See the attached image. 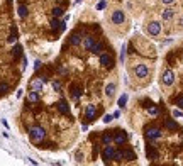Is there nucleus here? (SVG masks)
Returning a JSON list of instances; mask_svg holds the SVG:
<instances>
[{
  "instance_id": "obj_1",
  "label": "nucleus",
  "mask_w": 183,
  "mask_h": 166,
  "mask_svg": "<svg viewBox=\"0 0 183 166\" xmlns=\"http://www.w3.org/2000/svg\"><path fill=\"white\" fill-rule=\"evenodd\" d=\"M29 136H31V141L32 142H42V141L46 139V130H44V127H41V125H32L31 129H29Z\"/></svg>"
},
{
  "instance_id": "obj_2",
  "label": "nucleus",
  "mask_w": 183,
  "mask_h": 166,
  "mask_svg": "<svg viewBox=\"0 0 183 166\" xmlns=\"http://www.w3.org/2000/svg\"><path fill=\"white\" fill-rule=\"evenodd\" d=\"M134 158H136L134 153H131L129 149L115 151V154H114V159L115 161H131V159H134Z\"/></svg>"
},
{
  "instance_id": "obj_3",
  "label": "nucleus",
  "mask_w": 183,
  "mask_h": 166,
  "mask_svg": "<svg viewBox=\"0 0 183 166\" xmlns=\"http://www.w3.org/2000/svg\"><path fill=\"white\" fill-rule=\"evenodd\" d=\"M115 134H114V142L117 146H122V144H126L127 142V134L124 132V130H114Z\"/></svg>"
},
{
  "instance_id": "obj_4",
  "label": "nucleus",
  "mask_w": 183,
  "mask_h": 166,
  "mask_svg": "<svg viewBox=\"0 0 183 166\" xmlns=\"http://www.w3.org/2000/svg\"><path fill=\"white\" fill-rule=\"evenodd\" d=\"M146 137L149 141L159 139V137H161V130H159V127H147L146 129Z\"/></svg>"
},
{
  "instance_id": "obj_5",
  "label": "nucleus",
  "mask_w": 183,
  "mask_h": 166,
  "mask_svg": "<svg viewBox=\"0 0 183 166\" xmlns=\"http://www.w3.org/2000/svg\"><path fill=\"white\" fill-rule=\"evenodd\" d=\"M134 73H136L137 78H146L147 73H149V70H147L146 64H137V66L134 68Z\"/></svg>"
},
{
  "instance_id": "obj_6",
  "label": "nucleus",
  "mask_w": 183,
  "mask_h": 166,
  "mask_svg": "<svg viewBox=\"0 0 183 166\" xmlns=\"http://www.w3.org/2000/svg\"><path fill=\"white\" fill-rule=\"evenodd\" d=\"M100 63H102L105 68H112L114 66V59H112V56L107 54V53H102V54H100Z\"/></svg>"
},
{
  "instance_id": "obj_7",
  "label": "nucleus",
  "mask_w": 183,
  "mask_h": 166,
  "mask_svg": "<svg viewBox=\"0 0 183 166\" xmlns=\"http://www.w3.org/2000/svg\"><path fill=\"white\" fill-rule=\"evenodd\" d=\"M147 32H149L151 36H158V34L161 32V24H159V22H151V24L147 26Z\"/></svg>"
},
{
  "instance_id": "obj_8",
  "label": "nucleus",
  "mask_w": 183,
  "mask_h": 166,
  "mask_svg": "<svg viewBox=\"0 0 183 166\" xmlns=\"http://www.w3.org/2000/svg\"><path fill=\"white\" fill-rule=\"evenodd\" d=\"M163 83H164V85H168V87L175 83V73H173L171 70L164 71V75H163Z\"/></svg>"
},
{
  "instance_id": "obj_9",
  "label": "nucleus",
  "mask_w": 183,
  "mask_h": 166,
  "mask_svg": "<svg viewBox=\"0 0 183 166\" xmlns=\"http://www.w3.org/2000/svg\"><path fill=\"white\" fill-rule=\"evenodd\" d=\"M110 19H112V24H122L126 17H124V12H122V10H115Z\"/></svg>"
},
{
  "instance_id": "obj_10",
  "label": "nucleus",
  "mask_w": 183,
  "mask_h": 166,
  "mask_svg": "<svg viewBox=\"0 0 183 166\" xmlns=\"http://www.w3.org/2000/svg\"><path fill=\"white\" fill-rule=\"evenodd\" d=\"M114 154H115V147H112V146L105 144V149H104V159L110 161L114 159Z\"/></svg>"
},
{
  "instance_id": "obj_11",
  "label": "nucleus",
  "mask_w": 183,
  "mask_h": 166,
  "mask_svg": "<svg viewBox=\"0 0 183 166\" xmlns=\"http://www.w3.org/2000/svg\"><path fill=\"white\" fill-rule=\"evenodd\" d=\"M51 29L56 32H61L64 31V22L63 21H58V19H53L51 21Z\"/></svg>"
},
{
  "instance_id": "obj_12",
  "label": "nucleus",
  "mask_w": 183,
  "mask_h": 166,
  "mask_svg": "<svg viewBox=\"0 0 183 166\" xmlns=\"http://www.w3.org/2000/svg\"><path fill=\"white\" fill-rule=\"evenodd\" d=\"M56 107H58V110L61 112V114H64V115H70V107H68V104L64 102V100H59L56 104Z\"/></svg>"
},
{
  "instance_id": "obj_13",
  "label": "nucleus",
  "mask_w": 183,
  "mask_h": 166,
  "mask_svg": "<svg viewBox=\"0 0 183 166\" xmlns=\"http://www.w3.org/2000/svg\"><path fill=\"white\" fill-rule=\"evenodd\" d=\"M85 115H87V119H88V120H93L95 115H97V107L90 104L88 107H87V112H85Z\"/></svg>"
},
{
  "instance_id": "obj_14",
  "label": "nucleus",
  "mask_w": 183,
  "mask_h": 166,
  "mask_svg": "<svg viewBox=\"0 0 183 166\" xmlns=\"http://www.w3.org/2000/svg\"><path fill=\"white\" fill-rule=\"evenodd\" d=\"M80 42H81V34H80V32H73V34L70 36V44L78 46Z\"/></svg>"
},
{
  "instance_id": "obj_15",
  "label": "nucleus",
  "mask_w": 183,
  "mask_h": 166,
  "mask_svg": "<svg viewBox=\"0 0 183 166\" xmlns=\"http://www.w3.org/2000/svg\"><path fill=\"white\" fill-rule=\"evenodd\" d=\"M31 88L34 90V92H41V90H42V82L39 80V78L32 80V82H31Z\"/></svg>"
},
{
  "instance_id": "obj_16",
  "label": "nucleus",
  "mask_w": 183,
  "mask_h": 166,
  "mask_svg": "<svg viewBox=\"0 0 183 166\" xmlns=\"http://www.w3.org/2000/svg\"><path fill=\"white\" fill-rule=\"evenodd\" d=\"M114 141V134H112V130H109V132H105L104 136H102V142L104 144H110Z\"/></svg>"
},
{
  "instance_id": "obj_17",
  "label": "nucleus",
  "mask_w": 183,
  "mask_h": 166,
  "mask_svg": "<svg viewBox=\"0 0 183 166\" xmlns=\"http://www.w3.org/2000/svg\"><path fill=\"white\" fill-rule=\"evenodd\" d=\"M17 14H19V17L26 19L27 17V7L24 5V4H19V7H17Z\"/></svg>"
},
{
  "instance_id": "obj_18",
  "label": "nucleus",
  "mask_w": 183,
  "mask_h": 166,
  "mask_svg": "<svg viewBox=\"0 0 183 166\" xmlns=\"http://www.w3.org/2000/svg\"><path fill=\"white\" fill-rule=\"evenodd\" d=\"M114 93H115V85H114V83H109V85H107V88H105V95H107L109 99H112Z\"/></svg>"
},
{
  "instance_id": "obj_19",
  "label": "nucleus",
  "mask_w": 183,
  "mask_h": 166,
  "mask_svg": "<svg viewBox=\"0 0 183 166\" xmlns=\"http://www.w3.org/2000/svg\"><path fill=\"white\" fill-rule=\"evenodd\" d=\"M12 56H14V59H19V58L22 56V46L21 44H17V46L12 49Z\"/></svg>"
},
{
  "instance_id": "obj_20",
  "label": "nucleus",
  "mask_w": 183,
  "mask_h": 166,
  "mask_svg": "<svg viewBox=\"0 0 183 166\" xmlns=\"http://www.w3.org/2000/svg\"><path fill=\"white\" fill-rule=\"evenodd\" d=\"M90 51L93 53V54H102V51H104V46L100 44V42H95L93 46H92V49Z\"/></svg>"
},
{
  "instance_id": "obj_21",
  "label": "nucleus",
  "mask_w": 183,
  "mask_h": 166,
  "mask_svg": "<svg viewBox=\"0 0 183 166\" xmlns=\"http://www.w3.org/2000/svg\"><path fill=\"white\" fill-rule=\"evenodd\" d=\"M27 100H29L31 104H36V102H39V92H34V90H32L31 93H29V97H27Z\"/></svg>"
},
{
  "instance_id": "obj_22",
  "label": "nucleus",
  "mask_w": 183,
  "mask_h": 166,
  "mask_svg": "<svg viewBox=\"0 0 183 166\" xmlns=\"http://www.w3.org/2000/svg\"><path fill=\"white\" fill-rule=\"evenodd\" d=\"M83 44H85V47L90 51V49H92V46L95 44V39H93V37H90V36L85 37V39H83Z\"/></svg>"
},
{
  "instance_id": "obj_23",
  "label": "nucleus",
  "mask_w": 183,
  "mask_h": 166,
  "mask_svg": "<svg viewBox=\"0 0 183 166\" xmlns=\"http://www.w3.org/2000/svg\"><path fill=\"white\" fill-rule=\"evenodd\" d=\"M16 39H17V27H16V26H12V29H10V36H9V42H16Z\"/></svg>"
},
{
  "instance_id": "obj_24",
  "label": "nucleus",
  "mask_w": 183,
  "mask_h": 166,
  "mask_svg": "<svg viewBox=\"0 0 183 166\" xmlns=\"http://www.w3.org/2000/svg\"><path fill=\"white\" fill-rule=\"evenodd\" d=\"M173 16H175V10H171V9H166V10L163 12V19L164 21H170Z\"/></svg>"
},
{
  "instance_id": "obj_25",
  "label": "nucleus",
  "mask_w": 183,
  "mask_h": 166,
  "mask_svg": "<svg viewBox=\"0 0 183 166\" xmlns=\"http://www.w3.org/2000/svg\"><path fill=\"white\" fill-rule=\"evenodd\" d=\"M63 7H54V9H53V16L54 17H59V16H63Z\"/></svg>"
},
{
  "instance_id": "obj_26",
  "label": "nucleus",
  "mask_w": 183,
  "mask_h": 166,
  "mask_svg": "<svg viewBox=\"0 0 183 166\" xmlns=\"http://www.w3.org/2000/svg\"><path fill=\"white\" fill-rule=\"evenodd\" d=\"M164 125H166L168 129H178V125H176V122H175V120H170V119H168L166 122H164Z\"/></svg>"
},
{
  "instance_id": "obj_27",
  "label": "nucleus",
  "mask_w": 183,
  "mask_h": 166,
  "mask_svg": "<svg viewBox=\"0 0 183 166\" xmlns=\"http://www.w3.org/2000/svg\"><path fill=\"white\" fill-rule=\"evenodd\" d=\"M9 92V85L7 83H0V95H4Z\"/></svg>"
},
{
  "instance_id": "obj_28",
  "label": "nucleus",
  "mask_w": 183,
  "mask_h": 166,
  "mask_svg": "<svg viewBox=\"0 0 183 166\" xmlns=\"http://www.w3.org/2000/svg\"><path fill=\"white\" fill-rule=\"evenodd\" d=\"M147 112H149L151 115H156L158 114V107L156 105H149V107H147Z\"/></svg>"
},
{
  "instance_id": "obj_29",
  "label": "nucleus",
  "mask_w": 183,
  "mask_h": 166,
  "mask_svg": "<svg viewBox=\"0 0 183 166\" xmlns=\"http://www.w3.org/2000/svg\"><path fill=\"white\" fill-rule=\"evenodd\" d=\"M126 102H127V95H122L119 99V107H126Z\"/></svg>"
},
{
  "instance_id": "obj_30",
  "label": "nucleus",
  "mask_w": 183,
  "mask_h": 166,
  "mask_svg": "<svg viewBox=\"0 0 183 166\" xmlns=\"http://www.w3.org/2000/svg\"><path fill=\"white\" fill-rule=\"evenodd\" d=\"M71 97H73L75 100H78L80 99V90L78 88H73V90H71Z\"/></svg>"
},
{
  "instance_id": "obj_31",
  "label": "nucleus",
  "mask_w": 183,
  "mask_h": 166,
  "mask_svg": "<svg viewBox=\"0 0 183 166\" xmlns=\"http://www.w3.org/2000/svg\"><path fill=\"white\" fill-rule=\"evenodd\" d=\"M53 88H54V92H61V83L59 82H53Z\"/></svg>"
},
{
  "instance_id": "obj_32",
  "label": "nucleus",
  "mask_w": 183,
  "mask_h": 166,
  "mask_svg": "<svg viewBox=\"0 0 183 166\" xmlns=\"http://www.w3.org/2000/svg\"><path fill=\"white\" fill-rule=\"evenodd\" d=\"M105 7H107V4H105V2H99V4H97V10H104Z\"/></svg>"
},
{
  "instance_id": "obj_33",
  "label": "nucleus",
  "mask_w": 183,
  "mask_h": 166,
  "mask_svg": "<svg viewBox=\"0 0 183 166\" xmlns=\"http://www.w3.org/2000/svg\"><path fill=\"white\" fill-rule=\"evenodd\" d=\"M176 105H178V107H180V109H183V95H182V97H178V99H176Z\"/></svg>"
},
{
  "instance_id": "obj_34",
  "label": "nucleus",
  "mask_w": 183,
  "mask_h": 166,
  "mask_svg": "<svg viewBox=\"0 0 183 166\" xmlns=\"http://www.w3.org/2000/svg\"><path fill=\"white\" fill-rule=\"evenodd\" d=\"M112 119H114V115H105L104 122H105V124H109V122H112Z\"/></svg>"
},
{
  "instance_id": "obj_35",
  "label": "nucleus",
  "mask_w": 183,
  "mask_h": 166,
  "mask_svg": "<svg viewBox=\"0 0 183 166\" xmlns=\"http://www.w3.org/2000/svg\"><path fill=\"white\" fill-rule=\"evenodd\" d=\"M41 64H42L41 61H36V63H34V70H36V71H37V70H41Z\"/></svg>"
},
{
  "instance_id": "obj_36",
  "label": "nucleus",
  "mask_w": 183,
  "mask_h": 166,
  "mask_svg": "<svg viewBox=\"0 0 183 166\" xmlns=\"http://www.w3.org/2000/svg\"><path fill=\"white\" fill-rule=\"evenodd\" d=\"M173 115H175V117H182V112H178V110H175V112H173Z\"/></svg>"
},
{
  "instance_id": "obj_37",
  "label": "nucleus",
  "mask_w": 183,
  "mask_h": 166,
  "mask_svg": "<svg viewBox=\"0 0 183 166\" xmlns=\"http://www.w3.org/2000/svg\"><path fill=\"white\" fill-rule=\"evenodd\" d=\"M119 115H120V112H119V110H115V112H114V119H119Z\"/></svg>"
},
{
  "instance_id": "obj_38",
  "label": "nucleus",
  "mask_w": 183,
  "mask_h": 166,
  "mask_svg": "<svg viewBox=\"0 0 183 166\" xmlns=\"http://www.w3.org/2000/svg\"><path fill=\"white\" fill-rule=\"evenodd\" d=\"M175 0H163V4H173Z\"/></svg>"
},
{
  "instance_id": "obj_39",
  "label": "nucleus",
  "mask_w": 183,
  "mask_h": 166,
  "mask_svg": "<svg viewBox=\"0 0 183 166\" xmlns=\"http://www.w3.org/2000/svg\"><path fill=\"white\" fill-rule=\"evenodd\" d=\"M80 2H81V0H76V4H80Z\"/></svg>"
}]
</instances>
